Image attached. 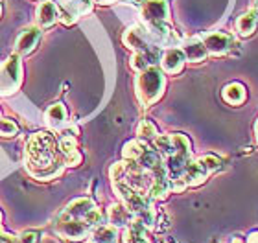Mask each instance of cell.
Masks as SVG:
<instances>
[{
	"label": "cell",
	"mask_w": 258,
	"mask_h": 243,
	"mask_svg": "<svg viewBox=\"0 0 258 243\" xmlns=\"http://www.w3.org/2000/svg\"><path fill=\"white\" fill-rule=\"evenodd\" d=\"M150 32L144 30L142 26H131L127 32L124 33V44L127 46L129 50H133V52H146V50H150L153 44L150 43Z\"/></svg>",
	"instance_id": "52a82bcc"
},
{
	"label": "cell",
	"mask_w": 258,
	"mask_h": 243,
	"mask_svg": "<svg viewBox=\"0 0 258 243\" xmlns=\"http://www.w3.org/2000/svg\"><path fill=\"white\" fill-rule=\"evenodd\" d=\"M124 243H151L148 238V227L139 217H133L124 230Z\"/></svg>",
	"instance_id": "7c38bea8"
},
{
	"label": "cell",
	"mask_w": 258,
	"mask_h": 243,
	"mask_svg": "<svg viewBox=\"0 0 258 243\" xmlns=\"http://www.w3.org/2000/svg\"><path fill=\"white\" fill-rule=\"evenodd\" d=\"M57 17H59V13H57V6H55L54 2L44 0V2H41V4H39V8H37V24H39V28L54 26L55 21H57Z\"/></svg>",
	"instance_id": "9a60e30c"
},
{
	"label": "cell",
	"mask_w": 258,
	"mask_h": 243,
	"mask_svg": "<svg viewBox=\"0 0 258 243\" xmlns=\"http://www.w3.org/2000/svg\"><path fill=\"white\" fill-rule=\"evenodd\" d=\"M19 133V125L13 122V120L2 118L0 120V136H15Z\"/></svg>",
	"instance_id": "d4e9b609"
},
{
	"label": "cell",
	"mask_w": 258,
	"mask_h": 243,
	"mask_svg": "<svg viewBox=\"0 0 258 243\" xmlns=\"http://www.w3.org/2000/svg\"><path fill=\"white\" fill-rule=\"evenodd\" d=\"M55 228L69 241H83L91 234V227L83 219H76V217L59 216V221H57Z\"/></svg>",
	"instance_id": "5b68a950"
},
{
	"label": "cell",
	"mask_w": 258,
	"mask_h": 243,
	"mask_svg": "<svg viewBox=\"0 0 258 243\" xmlns=\"http://www.w3.org/2000/svg\"><path fill=\"white\" fill-rule=\"evenodd\" d=\"M181 50L184 52V57H186V61H190V63H201V61H205L207 55H209V50L205 46L203 39H198V37L186 39Z\"/></svg>",
	"instance_id": "8fae6325"
},
{
	"label": "cell",
	"mask_w": 258,
	"mask_h": 243,
	"mask_svg": "<svg viewBox=\"0 0 258 243\" xmlns=\"http://www.w3.org/2000/svg\"><path fill=\"white\" fill-rule=\"evenodd\" d=\"M41 2H44V0H41Z\"/></svg>",
	"instance_id": "836d02e7"
},
{
	"label": "cell",
	"mask_w": 258,
	"mask_h": 243,
	"mask_svg": "<svg viewBox=\"0 0 258 243\" xmlns=\"http://www.w3.org/2000/svg\"><path fill=\"white\" fill-rule=\"evenodd\" d=\"M137 135H139L140 140H155L157 136H159V133H157V127L153 122H150V120H142L139 124V127H137Z\"/></svg>",
	"instance_id": "7402d4cb"
},
{
	"label": "cell",
	"mask_w": 258,
	"mask_h": 243,
	"mask_svg": "<svg viewBox=\"0 0 258 243\" xmlns=\"http://www.w3.org/2000/svg\"><path fill=\"white\" fill-rule=\"evenodd\" d=\"M92 243H116L118 241V230L113 225H98L91 232Z\"/></svg>",
	"instance_id": "ac0fdd59"
},
{
	"label": "cell",
	"mask_w": 258,
	"mask_h": 243,
	"mask_svg": "<svg viewBox=\"0 0 258 243\" xmlns=\"http://www.w3.org/2000/svg\"><path fill=\"white\" fill-rule=\"evenodd\" d=\"M67 109H64L63 103H54L52 107L46 111V124L52 127V129H61L64 124H67Z\"/></svg>",
	"instance_id": "d6986e66"
},
{
	"label": "cell",
	"mask_w": 258,
	"mask_h": 243,
	"mask_svg": "<svg viewBox=\"0 0 258 243\" xmlns=\"http://www.w3.org/2000/svg\"><path fill=\"white\" fill-rule=\"evenodd\" d=\"M164 87H166V79L157 66H148L146 70L139 72V76L135 79V91L142 107L153 105L162 96Z\"/></svg>",
	"instance_id": "7a4b0ae2"
},
{
	"label": "cell",
	"mask_w": 258,
	"mask_h": 243,
	"mask_svg": "<svg viewBox=\"0 0 258 243\" xmlns=\"http://www.w3.org/2000/svg\"><path fill=\"white\" fill-rule=\"evenodd\" d=\"M39 236L35 232H22L19 236V243H37Z\"/></svg>",
	"instance_id": "f1b7e54d"
},
{
	"label": "cell",
	"mask_w": 258,
	"mask_h": 243,
	"mask_svg": "<svg viewBox=\"0 0 258 243\" xmlns=\"http://www.w3.org/2000/svg\"><path fill=\"white\" fill-rule=\"evenodd\" d=\"M64 158V166H78L81 162V153L80 151H74V153H70V155H67Z\"/></svg>",
	"instance_id": "4316f807"
},
{
	"label": "cell",
	"mask_w": 258,
	"mask_h": 243,
	"mask_svg": "<svg viewBox=\"0 0 258 243\" xmlns=\"http://www.w3.org/2000/svg\"><path fill=\"white\" fill-rule=\"evenodd\" d=\"M98 4H113L114 0H96Z\"/></svg>",
	"instance_id": "4dcf8cb0"
},
{
	"label": "cell",
	"mask_w": 258,
	"mask_h": 243,
	"mask_svg": "<svg viewBox=\"0 0 258 243\" xmlns=\"http://www.w3.org/2000/svg\"><path fill=\"white\" fill-rule=\"evenodd\" d=\"M254 136H256V144H258V120H256V125H254Z\"/></svg>",
	"instance_id": "1f68e13d"
},
{
	"label": "cell",
	"mask_w": 258,
	"mask_h": 243,
	"mask_svg": "<svg viewBox=\"0 0 258 243\" xmlns=\"http://www.w3.org/2000/svg\"><path fill=\"white\" fill-rule=\"evenodd\" d=\"M26 170L37 181H52L59 177L64 170L63 153L59 151V142L52 133L41 131L30 136L24 151Z\"/></svg>",
	"instance_id": "6da1fadb"
},
{
	"label": "cell",
	"mask_w": 258,
	"mask_h": 243,
	"mask_svg": "<svg viewBox=\"0 0 258 243\" xmlns=\"http://www.w3.org/2000/svg\"><path fill=\"white\" fill-rule=\"evenodd\" d=\"M133 217H135L133 214H131V212H129L124 205H118V203L111 205V206H109V210H107L109 225H113V227H116V228L127 227Z\"/></svg>",
	"instance_id": "2e32d148"
},
{
	"label": "cell",
	"mask_w": 258,
	"mask_h": 243,
	"mask_svg": "<svg viewBox=\"0 0 258 243\" xmlns=\"http://www.w3.org/2000/svg\"><path fill=\"white\" fill-rule=\"evenodd\" d=\"M258 26V10H249L245 11L243 15L238 17L236 21V32L238 35H242V37H249L251 33L256 30Z\"/></svg>",
	"instance_id": "e0dca14e"
},
{
	"label": "cell",
	"mask_w": 258,
	"mask_h": 243,
	"mask_svg": "<svg viewBox=\"0 0 258 243\" xmlns=\"http://www.w3.org/2000/svg\"><path fill=\"white\" fill-rule=\"evenodd\" d=\"M209 177V172L205 170V166L201 164V160H190V164L186 166L183 173V179L186 186H199V184H203Z\"/></svg>",
	"instance_id": "4fadbf2b"
},
{
	"label": "cell",
	"mask_w": 258,
	"mask_h": 243,
	"mask_svg": "<svg viewBox=\"0 0 258 243\" xmlns=\"http://www.w3.org/2000/svg\"><path fill=\"white\" fill-rule=\"evenodd\" d=\"M0 17H2V6H0Z\"/></svg>",
	"instance_id": "d6a6232c"
},
{
	"label": "cell",
	"mask_w": 258,
	"mask_h": 243,
	"mask_svg": "<svg viewBox=\"0 0 258 243\" xmlns=\"http://www.w3.org/2000/svg\"><path fill=\"white\" fill-rule=\"evenodd\" d=\"M55 6H57L61 22L70 26V24H74L78 21L80 15H85V13L91 11L92 0H59Z\"/></svg>",
	"instance_id": "8992f818"
},
{
	"label": "cell",
	"mask_w": 258,
	"mask_h": 243,
	"mask_svg": "<svg viewBox=\"0 0 258 243\" xmlns=\"http://www.w3.org/2000/svg\"><path fill=\"white\" fill-rule=\"evenodd\" d=\"M184 52L181 48H168L161 55V66L166 74H179L184 66Z\"/></svg>",
	"instance_id": "30bf717a"
},
{
	"label": "cell",
	"mask_w": 258,
	"mask_h": 243,
	"mask_svg": "<svg viewBox=\"0 0 258 243\" xmlns=\"http://www.w3.org/2000/svg\"><path fill=\"white\" fill-rule=\"evenodd\" d=\"M39 39H41V28L39 26H30L24 28L22 33L19 35L15 43V52L19 55H30L37 46Z\"/></svg>",
	"instance_id": "ba28073f"
},
{
	"label": "cell",
	"mask_w": 258,
	"mask_h": 243,
	"mask_svg": "<svg viewBox=\"0 0 258 243\" xmlns=\"http://www.w3.org/2000/svg\"><path fill=\"white\" fill-rule=\"evenodd\" d=\"M140 15H142L146 26L164 24L170 19V6L166 0H142Z\"/></svg>",
	"instance_id": "277c9868"
},
{
	"label": "cell",
	"mask_w": 258,
	"mask_h": 243,
	"mask_svg": "<svg viewBox=\"0 0 258 243\" xmlns=\"http://www.w3.org/2000/svg\"><path fill=\"white\" fill-rule=\"evenodd\" d=\"M203 43H205V46H207V50H209V54H214V55L227 54V52L234 46V41H232L231 35H227V33H220V32L205 35Z\"/></svg>",
	"instance_id": "9c48e42d"
},
{
	"label": "cell",
	"mask_w": 258,
	"mask_h": 243,
	"mask_svg": "<svg viewBox=\"0 0 258 243\" xmlns=\"http://www.w3.org/2000/svg\"><path fill=\"white\" fill-rule=\"evenodd\" d=\"M22 83L21 55L13 54L0 65V96H11L19 91Z\"/></svg>",
	"instance_id": "3957f363"
},
{
	"label": "cell",
	"mask_w": 258,
	"mask_h": 243,
	"mask_svg": "<svg viewBox=\"0 0 258 243\" xmlns=\"http://www.w3.org/2000/svg\"><path fill=\"white\" fill-rule=\"evenodd\" d=\"M0 223H2V214H0ZM0 243H19V236H11L0 227Z\"/></svg>",
	"instance_id": "83f0119b"
},
{
	"label": "cell",
	"mask_w": 258,
	"mask_h": 243,
	"mask_svg": "<svg viewBox=\"0 0 258 243\" xmlns=\"http://www.w3.org/2000/svg\"><path fill=\"white\" fill-rule=\"evenodd\" d=\"M94 201L89 199V197H78L72 203H69V206L64 208V212L61 216L64 217H76V219H83V217L89 214V212L94 208Z\"/></svg>",
	"instance_id": "5bb4252c"
},
{
	"label": "cell",
	"mask_w": 258,
	"mask_h": 243,
	"mask_svg": "<svg viewBox=\"0 0 258 243\" xmlns=\"http://www.w3.org/2000/svg\"><path fill=\"white\" fill-rule=\"evenodd\" d=\"M59 151L63 153V157L70 155V153L78 151V142H76L74 135H63L59 140Z\"/></svg>",
	"instance_id": "603a6c76"
},
{
	"label": "cell",
	"mask_w": 258,
	"mask_h": 243,
	"mask_svg": "<svg viewBox=\"0 0 258 243\" xmlns=\"http://www.w3.org/2000/svg\"><path fill=\"white\" fill-rule=\"evenodd\" d=\"M146 147H148V144H146L144 140H140V138L139 140H129L124 146L122 155H124L125 160H137V158L146 151Z\"/></svg>",
	"instance_id": "44dd1931"
},
{
	"label": "cell",
	"mask_w": 258,
	"mask_h": 243,
	"mask_svg": "<svg viewBox=\"0 0 258 243\" xmlns=\"http://www.w3.org/2000/svg\"><path fill=\"white\" fill-rule=\"evenodd\" d=\"M223 100L231 105H240V103L245 102V87L242 83H229V85L223 89Z\"/></svg>",
	"instance_id": "ffe728a7"
},
{
	"label": "cell",
	"mask_w": 258,
	"mask_h": 243,
	"mask_svg": "<svg viewBox=\"0 0 258 243\" xmlns=\"http://www.w3.org/2000/svg\"><path fill=\"white\" fill-rule=\"evenodd\" d=\"M247 243H258V232H251V234H249Z\"/></svg>",
	"instance_id": "f546056e"
},
{
	"label": "cell",
	"mask_w": 258,
	"mask_h": 243,
	"mask_svg": "<svg viewBox=\"0 0 258 243\" xmlns=\"http://www.w3.org/2000/svg\"><path fill=\"white\" fill-rule=\"evenodd\" d=\"M199 160H201V164L205 166V170L209 172V175L210 173L218 172V170L221 168V160L216 157V155H205V157H201Z\"/></svg>",
	"instance_id": "484cf974"
},
{
	"label": "cell",
	"mask_w": 258,
	"mask_h": 243,
	"mask_svg": "<svg viewBox=\"0 0 258 243\" xmlns=\"http://www.w3.org/2000/svg\"><path fill=\"white\" fill-rule=\"evenodd\" d=\"M83 221H85L91 228L98 227V225H103V212L100 210L98 206H94V208H92V210L83 217Z\"/></svg>",
	"instance_id": "cb8c5ba5"
}]
</instances>
